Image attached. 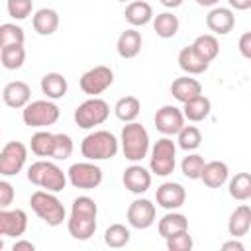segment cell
<instances>
[{"label": "cell", "mask_w": 251, "mask_h": 251, "mask_svg": "<svg viewBox=\"0 0 251 251\" xmlns=\"http://www.w3.org/2000/svg\"><path fill=\"white\" fill-rule=\"evenodd\" d=\"M96 214H98V206L90 196L75 198L71 206V216L67 220L69 233L78 241L90 239L96 231Z\"/></svg>", "instance_id": "6da1fadb"}, {"label": "cell", "mask_w": 251, "mask_h": 251, "mask_svg": "<svg viewBox=\"0 0 251 251\" xmlns=\"http://www.w3.org/2000/svg\"><path fill=\"white\" fill-rule=\"evenodd\" d=\"M27 180L49 192H61L67 186V175L53 161H35L27 169Z\"/></svg>", "instance_id": "7a4b0ae2"}, {"label": "cell", "mask_w": 251, "mask_h": 251, "mask_svg": "<svg viewBox=\"0 0 251 251\" xmlns=\"http://www.w3.org/2000/svg\"><path fill=\"white\" fill-rule=\"evenodd\" d=\"M118 149H120V143H118L116 135L106 129H96V131L88 133L80 143V153L88 161L112 159V157H116Z\"/></svg>", "instance_id": "3957f363"}, {"label": "cell", "mask_w": 251, "mask_h": 251, "mask_svg": "<svg viewBox=\"0 0 251 251\" xmlns=\"http://www.w3.org/2000/svg\"><path fill=\"white\" fill-rule=\"evenodd\" d=\"M29 206L31 210L51 227H57L61 226L67 218V212H65V206L61 204V200L55 196V192H49V190H35L29 198Z\"/></svg>", "instance_id": "277c9868"}, {"label": "cell", "mask_w": 251, "mask_h": 251, "mask_svg": "<svg viewBox=\"0 0 251 251\" xmlns=\"http://www.w3.org/2000/svg\"><path fill=\"white\" fill-rule=\"evenodd\" d=\"M122 151L124 157L131 163L141 161L149 153V133L137 122H127L122 129Z\"/></svg>", "instance_id": "5b68a950"}, {"label": "cell", "mask_w": 251, "mask_h": 251, "mask_svg": "<svg viewBox=\"0 0 251 251\" xmlns=\"http://www.w3.org/2000/svg\"><path fill=\"white\" fill-rule=\"evenodd\" d=\"M175 165H176V145L169 135H165L157 139V143L151 149L149 169L157 176H169L175 171Z\"/></svg>", "instance_id": "8992f818"}, {"label": "cell", "mask_w": 251, "mask_h": 251, "mask_svg": "<svg viewBox=\"0 0 251 251\" xmlns=\"http://www.w3.org/2000/svg\"><path fill=\"white\" fill-rule=\"evenodd\" d=\"M59 114H61L59 106L51 100H33L22 108V120L29 127L53 126L59 120Z\"/></svg>", "instance_id": "52a82bcc"}, {"label": "cell", "mask_w": 251, "mask_h": 251, "mask_svg": "<svg viewBox=\"0 0 251 251\" xmlns=\"http://www.w3.org/2000/svg\"><path fill=\"white\" fill-rule=\"evenodd\" d=\"M110 116V106L106 100L92 96L88 100H84L82 104L76 106L75 110V124L82 129H90L94 126H100L108 120Z\"/></svg>", "instance_id": "ba28073f"}, {"label": "cell", "mask_w": 251, "mask_h": 251, "mask_svg": "<svg viewBox=\"0 0 251 251\" xmlns=\"http://www.w3.org/2000/svg\"><path fill=\"white\" fill-rule=\"evenodd\" d=\"M67 178L75 188H82V190H92L96 186H100L102 182V169L90 161L84 163H75L69 167L67 171Z\"/></svg>", "instance_id": "9c48e42d"}, {"label": "cell", "mask_w": 251, "mask_h": 251, "mask_svg": "<svg viewBox=\"0 0 251 251\" xmlns=\"http://www.w3.org/2000/svg\"><path fill=\"white\" fill-rule=\"evenodd\" d=\"M114 82V71L106 65H96L92 69H88L80 80H78V86L84 94H90V96H98L102 94L106 88H110Z\"/></svg>", "instance_id": "30bf717a"}, {"label": "cell", "mask_w": 251, "mask_h": 251, "mask_svg": "<svg viewBox=\"0 0 251 251\" xmlns=\"http://www.w3.org/2000/svg\"><path fill=\"white\" fill-rule=\"evenodd\" d=\"M25 161H27V147L22 141L6 143L0 151V175L16 176L18 173H22Z\"/></svg>", "instance_id": "8fae6325"}, {"label": "cell", "mask_w": 251, "mask_h": 251, "mask_svg": "<svg viewBox=\"0 0 251 251\" xmlns=\"http://www.w3.org/2000/svg\"><path fill=\"white\" fill-rule=\"evenodd\" d=\"M155 204L147 198H137L127 208V224L135 229H147L155 224Z\"/></svg>", "instance_id": "7c38bea8"}, {"label": "cell", "mask_w": 251, "mask_h": 251, "mask_svg": "<svg viewBox=\"0 0 251 251\" xmlns=\"http://www.w3.org/2000/svg\"><path fill=\"white\" fill-rule=\"evenodd\" d=\"M182 126H184V116H182L180 108L167 104V106L157 110V114H155V127L163 135H176Z\"/></svg>", "instance_id": "4fadbf2b"}, {"label": "cell", "mask_w": 251, "mask_h": 251, "mask_svg": "<svg viewBox=\"0 0 251 251\" xmlns=\"http://www.w3.org/2000/svg\"><path fill=\"white\" fill-rule=\"evenodd\" d=\"M25 229H27V214L24 210L0 208V235L20 237L25 233Z\"/></svg>", "instance_id": "5bb4252c"}, {"label": "cell", "mask_w": 251, "mask_h": 251, "mask_svg": "<svg viewBox=\"0 0 251 251\" xmlns=\"http://www.w3.org/2000/svg\"><path fill=\"white\" fill-rule=\"evenodd\" d=\"M155 200L165 210H178L186 200V190L178 182H163L155 192Z\"/></svg>", "instance_id": "9a60e30c"}, {"label": "cell", "mask_w": 251, "mask_h": 251, "mask_svg": "<svg viewBox=\"0 0 251 251\" xmlns=\"http://www.w3.org/2000/svg\"><path fill=\"white\" fill-rule=\"evenodd\" d=\"M206 25L216 35H227L235 25V16H233L231 8L214 6L206 16Z\"/></svg>", "instance_id": "2e32d148"}, {"label": "cell", "mask_w": 251, "mask_h": 251, "mask_svg": "<svg viewBox=\"0 0 251 251\" xmlns=\"http://www.w3.org/2000/svg\"><path fill=\"white\" fill-rule=\"evenodd\" d=\"M122 180H124V186H126L129 192H133V194H143V192H147L149 186H151V173H149L145 167L133 163V165H129V167L124 171Z\"/></svg>", "instance_id": "e0dca14e"}, {"label": "cell", "mask_w": 251, "mask_h": 251, "mask_svg": "<svg viewBox=\"0 0 251 251\" xmlns=\"http://www.w3.org/2000/svg\"><path fill=\"white\" fill-rule=\"evenodd\" d=\"M2 100L8 108L20 110L31 100V88L24 80H12L2 90Z\"/></svg>", "instance_id": "ac0fdd59"}, {"label": "cell", "mask_w": 251, "mask_h": 251, "mask_svg": "<svg viewBox=\"0 0 251 251\" xmlns=\"http://www.w3.org/2000/svg\"><path fill=\"white\" fill-rule=\"evenodd\" d=\"M171 94H173L175 100H178L180 104H184L186 100H190V98L202 94V84H200L196 78H192L190 75L178 76V78H175L173 84H171Z\"/></svg>", "instance_id": "d6986e66"}, {"label": "cell", "mask_w": 251, "mask_h": 251, "mask_svg": "<svg viewBox=\"0 0 251 251\" xmlns=\"http://www.w3.org/2000/svg\"><path fill=\"white\" fill-rule=\"evenodd\" d=\"M227 176H229V169L224 161L204 163V169L200 173V178L208 188H220L222 184H226Z\"/></svg>", "instance_id": "ffe728a7"}, {"label": "cell", "mask_w": 251, "mask_h": 251, "mask_svg": "<svg viewBox=\"0 0 251 251\" xmlns=\"http://www.w3.org/2000/svg\"><path fill=\"white\" fill-rule=\"evenodd\" d=\"M116 49H118V55L122 59H133V57H137L139 51H141V33L137 29H133V27L122 31L120 37H118Z\"/></svg>", "instance_id": "44dd1931"}, {"label": "cell", "mask_w": 251, "mask_h": 251, "mask_svg": "<svg viewBox=\"0 0 251 251\" xmlns=\"http://www.w3.org/2000/svg\"><path fill=\"white\" fill-rule=\"evenodd\" d=\"M249 227H251V208L247 204H241L231 212V216L227 220V231L231 237L239 239V237L247 235Z\"/></svg>", "instance_id": "7402d4cb"}, {"label": "cell", "mask_w": 251, "mask_h": 251, "mask_svg": "<svg viewBox=\"0 0 251 251\" xmlns=\"http://www.w3.org/2000/svg\"><path fill=\"white\" fill-rule=\"evenodd\" d=\"M178 67H180L186 75H202V73L210 67V63L204 61V59L192 49V45H186V47H182V49L178 51Z\"/></svg>", "instance_id": "603a6c76"}, {"label": "cell", "mask_w": 251, "mask_h": 251, "mask_svg": "<svg viewBox=\"0 0 251 251\" xmlns=\"http://www.w3.org/2000/svg\"><path fill=\"white\" fill-rule=\"evenodd\" d=\"M41 92L47 96V100H59L67 94L69 82L61 73H47L41 78Z\"/></svg>", "instance_id": "cb8c5ba5"}, {"label": "cell", "mask_w": 251, "mask_h": 251, "mask_svg": "<svg viewBox=\"0 0 251 251\" xmlns=\"http://www.w3.org/2000/svg\"><path fill=\"white\" fill-rule=\"evenodd\" d=\"M31 24L39 35H53L59 27V14L53 8H41L33 14Z\"/></svg>", "instance_id": "d4e9b609"}, {"label": "cell", "mask_w": 251, "mask_h": 251, "mask_svg": "<svg viewBox=\"0 0 251 251\" xmlns=\"http://www.w3.org/2000/svg\"><path fill=\"white\" fill-rule=\"evenodd\" d=\"M157 229H159V235H161L163 239H167V237L173 235V233H178V231L188 229V220H186L184 214L175 212V210H169V214H165V216L159 220Z\"/></svg>", "instance_id": "484cf974"}, {"label": "cell", "mask_w": 251, "mask_h": 251, "mask_svg": "<svg viewBox=\"0 0 251 251\" xmlns=\"http://www.w3.org/2000/svg\"><path fill=\"white\" fill-rule=\"evenodd\" d=\"M210 110H212V104L210 100L204 96V94H198L190 100L184 102V108H182V116L188 120V122H202L210 116Z\"/></svg>", "instance_id": "4316f807"}, {"label": "cell", "mask_w": 251, "mask_h": 251, "mask_svg": "<svg viewBox=\"0 0 251 251\" xmlns=\"http://www.w3.org/2000/svg\"><path fill=\"white\" fill-rule=\"evenodd\" d=\"M124 16L133 27H139V25H145L153 20V8L143 0H133L126 6Z\"/></svg>", "instance_id": "83f0119b"}, {"label": "cell", "mask_w": 251, "mask_h": 251, "mask_svg": "<svg viewBox=\"0 0 251 251\" xmlns=\"http://www.w3.org/2000/svg\"><path fill=\"white\" fill-rule=\"evenodd\" d=\"M178 27H180V22H178V18H176L175 14H171V12H163V14H157V16L153 18V29H155V33H157L159 37H163V39L175 37L176 31H178Z\"/></svg>", "instance_id": "f1b7e54d"}, {"label": "cell", "mask_w": 251, "mask_h": 251, "mask_svg": "<svg viewBox=\"0 0 251 251\" xmlns=\"http://www.w3.org/2000/svg\"><path fill=\"white\" fill-rule=\"evenodd\" d=\"M141 112V102L135 98V96H124L116 102L114 106V114L120 122L127 124V122H135V118L139 116Z\"/></svg>", "instance_id": "f546056e"}, {"label": "cell", "mask_w": 251, "mask_h": 251, "mask_svg": "<svg viewBox=\"0 0 251 251\" xmlns=\"http://www.w3.org/2000/svg\"><path fill=\"white\" fill-rule=\"evenodd\" d=\"M192 49H194L204 61L212 63V61L218 57V53H220V43H218L216 35H212V33H204V35H198V37L194 39Z\"/></svg>", "instance_id": "4dcf8cb0"}, {"label": "cell", "mask_w": 251, "mask_h": 251, "mask_svg": "<svg viewBox=\"0 0 251 251\" xmlns=\"http://www.w3.org/2000/svg\"><path fill=\"white\" fill-rule=\"evenodd\" d=\"M0 61H2V67L8 69V71H16L24 65L25 61V49H24V43H18V45H8L4 49H0Z\"/></svg>", "instance_id": "1f68e13d"}, {"label": "cell", "mask_w": 251, "mask_h": 251, "mask_svg": "<svg viewBox=\"0 0 251 251\" xmlns=\"http://www.w3.org/2000/svg\"><path fill=\"white\" fill-rule=\"evenodd\" d=\"M229 196L233 200L245 202L251 198V175L249 173H237L231 180H229Z\"/></svg>", "instance_id": "d6a6232c"}, {"label": "cell", "mask_w": 251, "mask_h": 251, "mask_svg": "<svg viewBox=\"0 0 251 251\" xmlns=\"http://www.w3.org/2000/svg\"><path fill=\"white\" fill-rule=\"evenodd\" d=\"M129 239H131V233H129V229L124 224H112L104 231V243L108 247H114V249L126 247L129 243Z\"/></svg>", "instance_id": "836d02e7"}, {"label": "cell", "mask_w": 251, "mask_h": 251, "mask_svg": "<svg viewBox=\"0 0 251 251\" xmlns=\"http://www.w3.org/2000/svg\"><path fill=\"white\" fill-rule=\"evenodd\" d=\"M176 135H178V139H176L178 147L184 149V151H194L202 143V133L196 126H182Z\"/></svg>", "instance_id": "e575fe53"}, {"label": "cell", "mask_w": 251, "mask_h": 251, "mask_svg": "<svg viewBox=\"0 0 251 251\" xmlns=\"http://www.w3.org/2000/svg\"><path fill=\"white\" fill-rule=\"evenodd\" d=\"M29 147L37 157H51L53 151V133L51 131H35L29 139Z\"/></svg>", "instance_id": "d590c367"}, {"label": "cell", "mask_w": 251, "mask_h": 251, "mask_svg": "<svg viewBox=\"0 0 251 251\" xmlns=\"http://www.w3.org/2000/svg\"><path fill=\"white\" fill-rule=\"evenodd\" d=\"M25 33L20 25L16 24H0V49L8 47V45H18L24 43Z\"/></svg>", "instance_id": "8d00e7d4"}, {"label": "cell", "mask_w": 251, "mask_h": 251, "mask_svg": "<svg viewBox=\"0 0 251 251\" xmlns=\"http://www.w3.org/2000/svg\"><path fill=\"white\" fill-rule=\"evenodd\" d=\"M73 139L67 133H53V151H51V159L63 161L69 159L73 153Z\"/></svg>", "instance_id": "74e56055"}, {"label": "cell", "mask_w": 251, "mask_h": 251, "mask_svg": "<svg viewBox=\"0 0 251 251\" xmlns=\"http://www.w3.org/2000/svg\"><path fill=\"white\" fill-rule=\"evenodd\" d=\"M202 169H204V157L198 155V153H190V155H186V157L182 159V163H180V171H182V175H184L186 178H190V180L200 178Z\"/></svg>", "instance_id": "f35d334b"}, {"label": "cell", "mask_w": 251, "mask_h": 251, "mask_svg": "<svg viewBox=\"0 0 251 251\" xmlns=\"http://www.w3.org/2000/svg\"><path fill=\"white\" fill-rule=\"evenodd\" d=\"M165 241H167V249H169V251H190L192 245H194L192 235L188 233V229L178 231V233H173V235H169Z\"/></svg>", "instance_id": "ab89813d"}, {"label": "cell", "mask_w": 251, "mask_h": 251, "mask_svg": "<svg viewBox=\"0 0 251 251\" xmlns=\"http://www.w3.org/2000/svg\"><path fill=\"white\" fill-rule=\"evenodd\" d=\"M6 10L10 18L25 20L33 10V2L31 0H6Z\"/></svg>", "instance_id": "60d3db41"}, {"label": "cell", "mask_w": 251, "mask_h": 251, "mask_svg": "<svg viewBox=\"0 0 251 251\" xmlns=\"http://www.w3.org/2000/svg\"><path fill=\"white\" fill-rule=\"evenodd\" d=\"M14 186L8 180H0V208H8L14 202Z\"/></svg>", "instance_id": "b9f144b4"}, {"label": "cell", "mask_w": 251, "mask_h": 251, "mask_svg": "<svg viewBox=\"0 0 251 251\" xmlns=\"http://www.w3.org/2000/svg\"><path fill=\"white\" fill-rule=\"evenodd\" d=\"M239 53L245 57V59H251V33L245 31L241 37H239Z\"/></svg>", "instance_id": "7bdbcfd3"}, {"label": "cell", "mask_w": 251, "mask_h": 251, "mask_svg": "<svg viewBox=\"0 0 251 251\" xmlns=\"http://www.w3.org/2000/svg\"><path fill=\"white\" fill-rule=\"evenodd\" d=\"M222 251H245V247L241 241H237V237H233L231 241L222 243Z\"/></svg>", "instance_id": "ee69618b"}, {"label": "cell", "mask_w": 251, "mask_h": 251, "mask_svg": "<svg viewBox=\"0 0 251 251\" xmlns=\"http://www.w3.org/2000/svg\"><path fill=\"white\" fill-rule=\"evenodd\" d=\"M227 4L233 10H249L251 8V0H227Z\"/></svg>", "instance_id": "f6af8a7d"}, {"label": "cell", "mask_w": 251, "mask_h": 251, "mask_svg": "<svg viewBox=\"0 0 251 251\" xmlns=\"http://www.w3.org/2000/svg\"><path fill=\"white\" fill-rule=\"evenodd\" d=\"M22 249H27V251H33V249H35V245H33L31 241H25V239H20V241H16V243H14V251H22Z\"/></svg>", "instance_id": "bcb514c9"}, {"label": "cell", "mask_w": 251, "mask_h": 251, "mask_svg": "<svg viewBox=\"0 0 251 251\" xmlns=\"http://www.w3.org/2000/svg\"><path fill=\"white\" fill-rule=\"evenodd\" d=\"M182 2H184V0H161V4L167 6V8H178Z\"/></svg>", "instance_id": "7dc6e473"}, {"label": "cell", "mask_w": 251, "mask_h": 251, "mask_svg": "<svg viewBox=\"0 0 251 251\" xmlns=\"http://www.w3.org/2000/svg\"><path fill=\"white\" fill-rule=\"evenodd\" d=\"M218 2H220V0H196L198 6H208V8H214Z\"/></svg>", "instance_id": "c3c4849f"}, {"label": "cell", "mask_w": 251, "mask_h": 251, "mask_svg": "<svg viewBox=\"0 0 251 251\" xmlns=\"http://www.w3.org/2000/svg\"><path fill=\"white\" fill-rule=\"evenodd\" d=\"M0 249H4V241H2V237H0Z\"/></svg>", "instance_id": "681fc988"}, {"label": "cell", "mask_w": 251, "mask_h": 251, "mask_svg": "<svg viewBox=\"0 0 251 251\" xmlns=\"http://www.w3.org/2000/svg\"><path fill=\"white\" fill-rule=\"evenodd\" d=\"M118 2H129V0H118Z\"/></svg>", "instance_id": "f907efd6"}]
</instances>
